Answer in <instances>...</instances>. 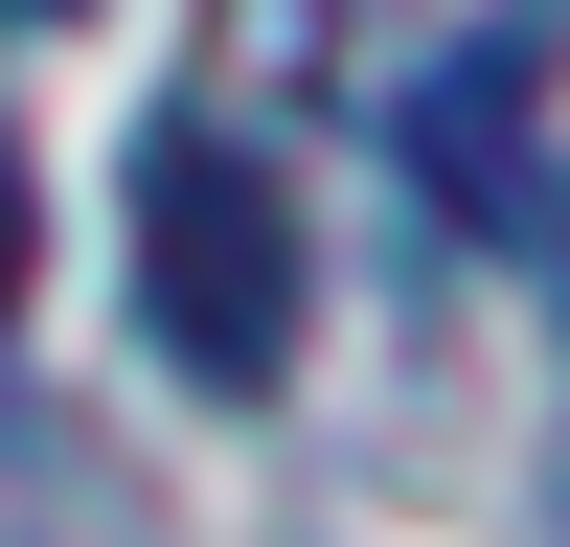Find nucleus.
Instances as JSON below:
<instances>
[{
    "label": "nucleus",
    "instance_id": "nucleus-2",
    "mask_svg": "<svg viewBox=\"0 0 570 547\" xmlns=\"http://www.w3.org/2000/svg\"><path fill=\"white\" fill-rule=\"evenodd\" d=\"M411 182L480 251H548V23H480V46L411 69Z\"/></svg>",
    "mask_w": 570,
    "mask_h": 547
},
{
    "label": "nucleus",
    "instance_id": "nucleus-1",
    "mask_svg": "<svg viewBox=\"0 0 570 547\" xmlns=\"http://www.w3.org/2000/svg\"><path fill=\"white\" fill-rule=\"evenodd\" d=\"M137 342H160L206 410H274L297 342H320L297 160H274L252 115H206V91H160V137H137Z\"/></svg>",
    "mask_w": 570,
    "mask_h": 547
},
{
    "label": "nucleus",
    "instance_id": "nucleus-3",
    "mask_svg": "<svg viewBox=\"0 0 570 547\" xmlns=\"http://www.w3.org/2000/svg\"><path fill=\"white\" fill-rule=\"evenodd\" d=\"M23 297H46V182H23V137H0V342H23Z\"/></svg>",
    "mask_w": 570,
    "mask_h": 547
},
{
    "label": "nucleus",
    "instance_id": "nucleus-4",
    "mask_svg": "<svg viewBox=\"0 0 570 547\" xmlns=\"http://www.w3.org/2000/svg\"><path fill=\"white\" fill-rule=\"evenodd\" d=\"M0 23H69V0H0Z\"/></svg>",
    "mask_w": 570,
    "mask_h": 547
}]
</instances>
